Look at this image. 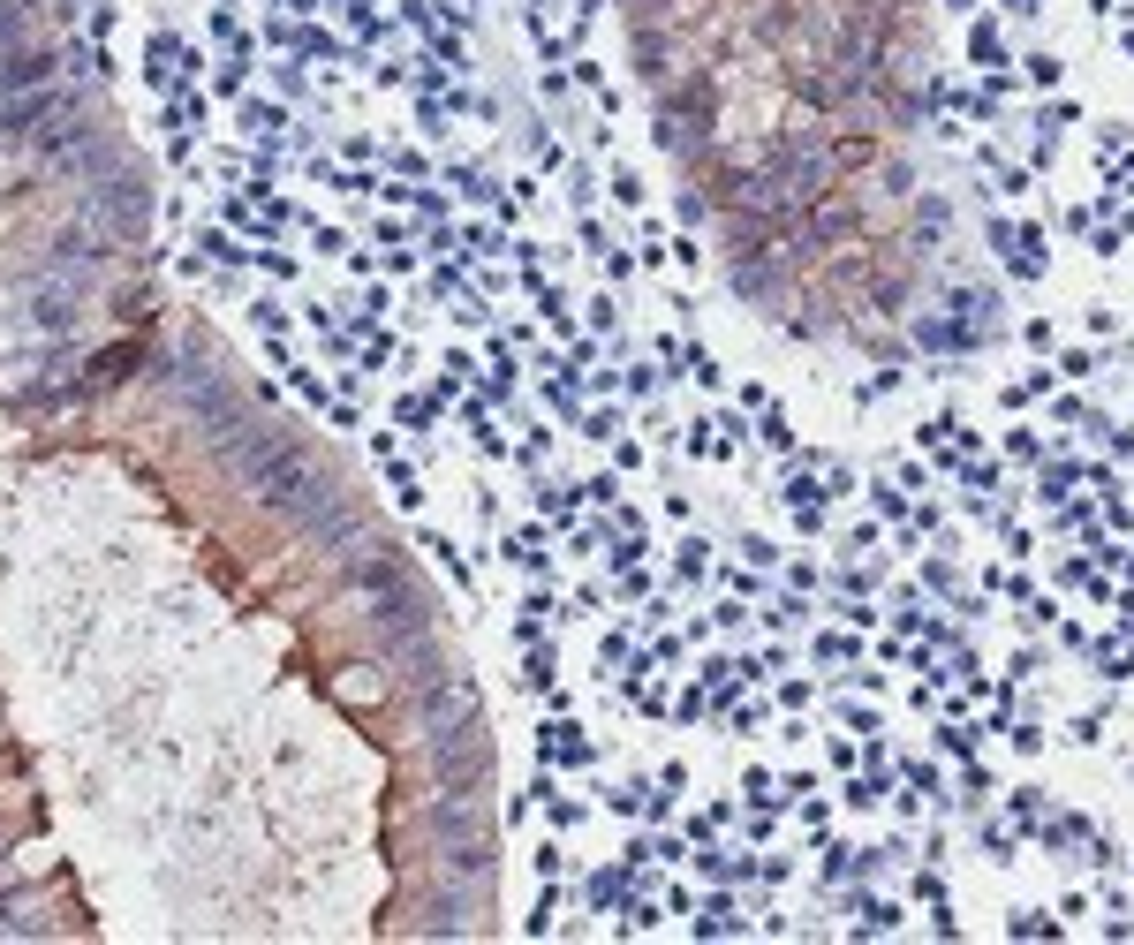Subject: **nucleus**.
Wrapping results in <instances>:
<instances>
[{"mask_svg":"<svg viewBox=\"0 0 1134 945\" xmlns=\"http://www.w3.org/2000/svg\"><path fill=\"white\" fill-rule=\"evenodd\" d=\"M651 129L734 295L809 348H885L945 242L930 0H620Z\"/></svg>","mask_w":1134,"mask_h":945,"instance_id":"1","label":"nucleus"}]
</instances>
